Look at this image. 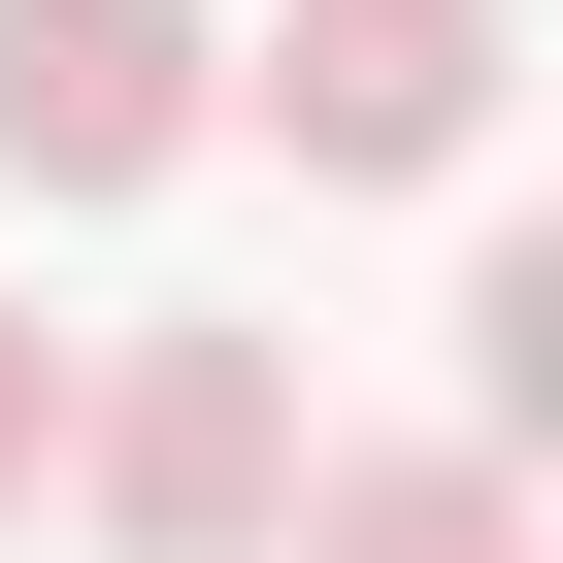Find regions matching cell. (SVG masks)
<instances>
[{
	"instance_id": "obj_1",
	"label": "cell",
	"mask_w": 563,
	"mask_h": 563,
	"mask_svg": "<svg viewBox=\"0 0 563 563\" xmlns=\"http://www.w3.org/2000/svg\"><path fill=\"white\" fill-rule=\"evenodd\" d=\"M67 497H100L133 563H265V497H299V332H232V299L100 332V365H67Z\"/></svg>"
},
{
	"instance_id": "obj_2",
	"label": "cell",
	"mask_w": 563,
	"mask_h": 563,
	"mask_svg": "<svg viewBox=\"0 0 563 563\" xmlns=\"http://www.w3.org/2000/svg\"><path fill=\"white\" fill-rule=\"evenodd\" d=\"M497 0H265V67H232V133L299 166V199H431L464 133H497Z\"/></svg>"
},
{
	"instance_id": "obj_3",
	"label": "cell",
	"mask_w": 563,
	"mask_h": 563,
	"mask_svg": "<svg viewBox=\"0 0 563 563\" xmlns=\"http://www.w3.org/2000/svg\"><path fill=\"white\" fill-rule=\"evenodd\" d=\"M199 133H232L199 0H0V199H166Z\"/></svg>"
},
{
	"instance_id": "obj_4",
	"label": "cell",
	"mask_w": 563,
	"mask_h": 563,
	"mask_svg": "<svg viewBox=\"0 0 563 563\" xmlns=\"http://www.w3.org/2000/svg\"><path fill=\"white\" fill-rule=\"evenodd\" d=\"M265 563H530V464H497V431H299Z\"/></svg>"
},
{
	"instance_id": "obj_5",
	"label": "cell",
	"mask_w": 563,
	"mask_h": 563,
	"mask_svg": "<svg viewBox=\"0 0 563 563\" xmlns=\"http://www.w3.org/2000/svg\"><path fill=\"white\" fill-rule=\"evenodd\" d=\"M34 497H67V332L0 299V530H34Z\"/></svg>"
}]
</instances>
